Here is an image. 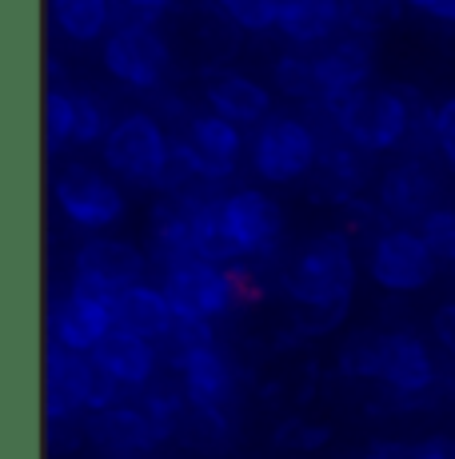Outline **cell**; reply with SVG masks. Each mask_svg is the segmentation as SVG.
Wrapping results in <instances>:
<instances>
[{
  "instance_id": "1",
  "label": "cell",
  "mask_w": 455,
  "mask_h": 459,
  "mask_svg": "<svg viewBox=\"0 0 455 459\" xmlns=\"http://www.w3.org/2000/svg\"><path fill=\"white\" fill-rule=\"evenodd\" d=\"M284 292L296 304V332L300 335H323L336 328L356 292L352 236L344 228L312 236L288 264Z\"/></svg>"
},
{
  "instance_id": "2",
  "label": "cell",
  "mask_w": 455,
  "mask_h": 459,
  "mask_svg": "<svg viewBox=\"0 0 455 459\" xmlns=\"http://www.w3.org/2000/svg\"><path fill=\"white\" fill-rule=\"evenodd\" d=\"M320 112L336 125L344 140H352L364 152H391L416 132H432L435 108L419 104V92H411L408 84H388V88H364L344 100L320 104Z\"/></svg>"
},
{
  "instance_id": "3",
  "label": "cell",
  "mask_w": 455,
  "mask_h": 459,
  "mask_svg": "<svg viewBox=\"0 0 455 459\" xmlns=\"http://www.w3.org/2000/svg\"><path fill=\"white\" fill-rule=\"evenodd\" d=\"M172 144L176 140L164 132L152 112L133 108L116 117L108 140L100 144V160L116 180L140 184V188H160L172 168Z\"/></svg>"
},
{
  "instance_id": "4",
  "label": "cell",
  "mask_w": 455,
  "mask_h": 459,
  "mask_svg": "<svg viewBox=\"0 0 455 459\" xmlns=\"http://www.w3.org/2000/svg\"><path fill=\"white\" fill-rule=\"evenodd\" d=\"M320 152L323 140L308 120L296 112H272L252 136L248 164L264 184H296L316 172Z\"/></svg>"
},
{
  "instance_id": "5",
  "label": "cell",
  "mask_w": 455,
  "mask_h": 459,
  "mask_svg": "<svg viewBox=\"0 0 455 459\" xmlns=\"http://www.w3.org/2000/svg\"><path fill=\"white\" fill-rule=\"evenodd\" d=\"M52 200L64 212L68 224L84 228L92 236H104L108 228H116L128 212V200L120 192L116 176L108 168H96L84 160L64 164L52 176Z\"/></svg>"
},
{
  "instance_id": "6",
  "label": "cell",
  "mask_w": 455,
  "mask_h": 459,
  "mask_svg": "<svg viewBox=\"0 0 455 459\" xmlns=\"http://www.w3.org/2000/svg\"><path fill=\"white\" fill-rule=\"evenodd\" d=\"M367 276L375 280V288L396 296L424 292L435 276H440V255L424 240V232L408 224L380 228L367 244Z\"/></svg>"
},
{
  "instance_id": "7",
  "label": "cell",
  "mask_w": 455,
  "mask_h": 459,
  "mask_svg": "<svg viewBox=\"0 0 455 459\" xmlns=\"http://www.w3.org/2000/svg\"><path fill=\"white\" fill-rule=\"evenodd\" d=\"M244 280L248 276H240L236 268H220V264H208V260H188L164 272L160 288L180 320L216 324L244 299Z\"/></svg>"
},
{
  "instance_id": "8",
  "label": "cell",
  "mask_w": 455,
  "mask_h": 459,
  "mask_svg": "<svg viewBox=\"0 0 455 459\" xmlns=\"http://www.w3.org/2000/svg\"><path fill=\"white\" fill-rule=\"evenodd\" d=\"M244 148H248L244 128L236 125V120L220 117V112L204 108V112H192V117L184 120V132H180L176 144H172V156H176L196 180L216 184V180H228V176L236 172Z\"/></svg>"
},
{
  "instance_id": "9",
  "label": "cell",
  "mask_w": 455,
  "mask_h": 459,
  "mask_svg": "<svg viewBox=\"0 0 455 459\" xmlns=\"http://www.w3.org/2000/svg\"><path fill=\"white\" fill-rule=\"evenodd\" d=\"M116 320H112V296L100 288L73 280L64 296H52L48 304V343H60L68 351L92 356L96 343L104 340Z\"/></svg>"
},
{
  "instance_id": "10",
  "label": "cell",
  "mask_w": 455,
  "mask_h": 459,
  "mask_svg": "<svg viewBox=\"0 0 455 459\" xmlns=\"http://www.w3.org/2000/svg\"><path fill=\"white\" fill-rule=\"evenodd\" d=\"M100 60L116 84L133 92H156L172 68V48L156 29H112L100 44Z\"/></svg>"
},
{
  "instance_id": "11",
  "label": "cell",
  "mask_w": 455,
  "mask_h": 459,
  "mask_svg": "<svg viewBox=\"0 0 455 459\" xmlns=\"http://www.w3.org/2000/svg\"><path fill=\"white\" fill-rule=\"evenodd\" d=\"M96 359L60 343L45 348V416L48 423H76L92 416Z\"/></svg>"
},
{
  "instance_id": "12",
  "label": "cell",
  "mask_w": 455,
  "mask_h": 459,
  "mask_svg": "<svg viewBox=\"0 0 455 459\" xmlns=\"http://www.w3.org/2000/svg\"><path fill=\"white\" fill-rule=\"evenodd\" d=\"M148 268H152L148 252L136 248L133 240H120V236H89L73 255V280H84L108 296L144 284Z\"/></svg>"
},
{
  "instance_id": "13",
  "label": "cell",
  "mask_w": 455,
  "mask_h": 459,
  "mask_svg": "<svg viewBox=\"0 0 455 459\" xmlns=\"http://www.w3.org/2000/svg\"><path fill=\"white\" fill-rule=\"evenodd\" d=\"M380 384H388L399 400L408 403H427L440 387V364L427 340L411 328H396L383 335V368Z\"/></svg>"
},
{
  "instance_id": "14",
  "label": "cell",
  "mask_w": 455,
  "mask_h": 459,
  "mask_svg": "<svg viewBox=\"0 0 455 459\" xmlns=\"http://www.w3.org/2000/svg\"><path fill=\"white\" fill-rule=\"evenodd\" d=\"M224 220L232 228V240L240 244L244 260H264L279 248L284 236V208L264 188H236L224 196Z\"/></svg>"
},
{
  "instance_id": "15",
  "label": "cell",
  "mask_w": 455,
  "mask_h": 459,
  "mask_svg": "<svg viewBox=\"0 0 455 459\" xmlns=\"http://www.w3.org/2000/svg\"><path fill=\"white\" fill-rule=\"evenodd\" d=\"M84 444L104 459H144L164 444L156 423L140 403H116V408L92 411L84 420Z\"/></svg>"
},
{
  "instance_id": "16",
  "label": "cell",
  "mask_w": 455,
  "mask_h": 459,
  "mask_svg": "<svg viewBox=\"0 0 455 459\" xmlns=\"http://www.w3.org/2000/svg\"><path fill=\"white\" fill-rule=\"evenodd\" d=\"M380 208L399 224H424L432 212L443 208V184L435 168L424 156H408V160L391 164L380 180Z\"/></svg>"
},
{
  "instance_id": "17",
  "label": "cell",
  "mask_w": 455,
  "mask_h": 459,
  "mask_svg": "<svg viewBox=\"0 0 455 459\" xmlns=\"http://www.w3.org/2000/svg\"><path fill=\"white\" fill-rule=\"evenodd\" d=\"M316 73H320V104L344 100L352 92H364L375 73L372 40L356 37V32H339L331 44L316 52ZM316 104V108H320Z\"/></svg>"
},
{
  "instance_id": "18",
  "label": "cell",
  "mask_w": 455,
  "mask_h": 459,
  "mask_svg": "<svg viewBox=\"0 0 455 459\" xmlns=\"http://www.w3.org/2000/svg\"><path fill=\"white\" fill-rule=\"evenodd\" d=\"M204 104L220 117L236 120V125H264L272 117V92L248 73L236 68H204Z\"/></svg>"
},
{
  "instance_id": "19",
  "label": "cell",
  "mask_w": 455,
  "mask_h": 459,
  "mask_svg": "<svg viewBox=\"0 0 455 459\" xmlns=\"http://www.w3.org/2000/svg\"><path fill=\"white\" fill-rule=\"evenodd\" d=\"M92 359H96V368H100V372H108L128 395H133V392L140 395L156 379V368H160V348H156L152 340H140V335H133V332L112 328L100 343H96Z\"/></svg>"
},
{
  "instance_id": "20",
  "label": "cell",
  "mask_w": 455,
  "mask_h": 459,
  "mask_svg": "<svg viewBox=\"0 0 455 459\" xmlns=\"http://www.w3.org/2000/svg\"><path fill=\"white\" fill-rule=\"evenodd\" d=\"M180 387H184V395H188L192 408L220 411V416H228V411L236 408V392H240L232 364H228V356L216 348V343L204 348V351H196L192 359H184Z\"/></svg>"
},
{
  "instance_id": "21",
  "label": "cell",
  "mask_w": 455,
  "mask_h": 459,
  "mask_svg": "<svg viewBox=\"0 0 455 459\" xmlns=\"http://www.w3.org/2000/svg\"><path fill=\"white\" fill-rule=\"evenodd\" d=\"M112 320H116L120 332H133L140 340L160 343L172 332V324H176V312H172L164 288L144 280V284H133L112 296Z\"/></svg>"
},
{
  "instance_id": "22",
  "label": "cell",
  "mask_w": 455,
  "mask_h": 459,
  "mask_svg": "<svg viewBox=\"0 0 455 459\" xmlns=\"http://www.w3.org/2000/svg\"><path fill=\"white\" fill-rule=\"evenodd\" d=\"M276 32L296 48H323L344 32V4L339 0H284Z\"/></svg>"
},
{
  "instance_id": "23",
  "label": "cell",
  "mask_w": 455,
  "mask_h": 459,
  "mask_svg": "<svg viewBox=\"0 0 455 459\" xmlns=\"http://www.w3.org/2000/svg\"><path fill=\"white\" fill-rule=\"evenodd\" d=\"M52 24L73 44L108 40L112 32V0H48Z\"/></svg>"
},
{
  "instance_id": "24",
  "label": "cell",
  "mask_w": 455,
  "mask_h": 459,
  "mask_svg": "<svg viewBox=\"0 0 455 459\" xmlns=\"http://www.w3.org/2000/svg\"><path fill=\"white\" fill-rule=\"evenodd\" d=\"M192 240H196V255L220 268H236L244 260L240 244L232 240V228L224 220V196H212L196 208V224H192Z\"/></svg>"
},
{
  "instance_id": "25",
  "label": "cell",
  "mask_w": 455,
  "mask_h": 459,
  "mask_svg": "<svg viewBox=\"0 0 455 459\" xmlns=\"http://www.w3.org/2000/svg\"><path fill=\"white\" fill-rule=\"evenodd\" d=\"M272 88L279 96L296 104H320V73H316V56H304V52H284L272 65Z\"/></svg>"
},
{
  "instance_id": "26",
  "label": "cell",
  "mask_w": 455,
  "mask_h": 459,
  "mask_svg": "<svg viewBox=\"0 0 455 459\" xmlns=\"http://www.w3.org/2000/svg\"><path fill=\"white\" fill-rule=\"evenodd\" d=\"M383 335L388 332H375V328H356L339 343L336 351V368L339 376L348 379H380L383 368Z\"/></svg>"
},
{
  "instance_id": "27",
  "label": "cell",
  "mask_w": 455,
  "mask_h": 459,
  "mask_svg": "<svg viewBox=\"0 0 455 459\" xmlns=\"http://www.w3.org/2000/svg\"><path fill=\"white\" fill-rule=\"evenodd\" d=\"M180 439L188 447H196L200 455H224L232 444V423L220 411H200L188 403V416L180 423Z\"/></svg>"
},
{
  "instance_id": "28",
  "label": "cell",
  "mask_w": 455,
  "mask_h": 459,
  "mask_svg": "<svg viewBox=\"0 0 455 459\" xmlns=\"http://www.w3.org/2000/svg\"><path fill=\"white\" fill-rule=\"evenodd\" d=\"M216 343V328L208 320H180L176 316V324H172V332L164 335L156 348H160V359L168 368H184V359H192L196 351H204V348H212Z\"/></svg>"
},
{
  "instance_id": "29",
  "label": "cell",
  "mask_w": 455,
  "mask_h": 459,
  "mask_svg": "<svg viewBox=\"0 0 455 459\" xmlns=\"http://www.w3.org/2000/svg\"><path fill=\"white\" fill-rule=\"evenodd\" d=\"M45 144L48 152L76 144V92L64 84H48L45 92Z\"/></svg>"
},
{
  "instance_id": "30",
  "label": "cell",
  "mask_w": 455,
  "mask_h": 459,
  "mask_svg": "<svg viewBox=\"0 0 455 459\" xmlns=\"http://www.w3.org/2000/svg\"><path fill=\"white\" fill-rule=\"evenodd\" d=\"M212 4L232 29L264 37V32H272L279 24V4L284 0H212Z\"/></svg>"
},
{
  "instance_id": "31",
  "label": "cell",
  "mask_w": 455,
  "mask_h": 459,
  "mask_svg": "<svg viewBox=\"0 0 455 459\" xmlns=\"http://www.w3.org/2000/svg\"><path fill=\"white\" fill-rule=\"evenodd\" d=\"M344 4V32L372 40L383 24H391L404 8V0H339Z\"/></svg>"
},
{
  "instance_id": "32",
  "label": "cell",
  "mask_w": 455,
  "mask_h": 459,
  "mask_svg": "<svg viewBox=\"0 0 455 459\" xmlns=\"http://www.w3.org/2000/svg\"><path fill=\"white\" fill-rule=\"evenodd\" d=\"M116 120L108 117L104 100H96L92 92H76V144L89 148V144H104L108 132Z\"/></svg>"
},
{
  "instance_id": "33",
  "label": "cell",
  "mask_w": 455,
  "mask_h": 459,
  "mask_svg": "<svg viewBox=\"0 0 455 459\" xmlns=\"http://www.w3.org/2000/svg\"><path fill=\"white\" fill-rule=\"evenodd\" d=\"M176 0H112V29H156Z\"/></svg>"
},
{
  "instance_id": "34",
  "label": "cell",
  "mask_w": 455,
  "mask_h": 459,
  "mask_svg": "<svg viewBox=\"0 0 455 459\" xmlns=\"http://www.w3.org/2000/svg\"><path fill=\"white\" fill-rule=\"evenodd\" d=\"M419 232H424V240L432 244L440 260L455 264V204H443L440 212H432V216L419 224Z\"/></svg>"
},
{
  "instance_id": "35",
  "label": "cell",
  "mask_w": 455,
  "mask_h": 459,
  "mask_svg": "<svg viewBox=\"0 0 455 459\" xmlns=\"http://www.w3.org/2000/svg\"><path fill=\"white\" fill-rule=\"evenodd\" d=\"M432 140H435V152H440V160L448 164V168H455V92L443 96V100L435 104Z\"/></svg>"
},
{
  "instance_id": "36",
  "label": "cell",
  "mask_w": 455,
  "mask_h": 459,
  "mask_svg": "<svg viewBox=\"0 0 455 459\" xmlns=\"http://www.w3.org/2000/svg\"><path fill=\"white\" fill-rule=\"evenodd\" d=\"M328 439V428H312V423H284L276 436V444H288V447H300V452H312Z\"/></svg>"
},
{
  "instance_id": "37",
  "label": "cell",
  "mask_w": 455,
  "mask_h": 459,
  "mask_svg": "<svg viewBox=\"0 0 455 459\" xmlns=\"http://www.w3.org/2000/svg\"><path fill=\"white\" fill-rule=\"evenodd\" d=\"M432 332H435V343H440L448 356H455V299H451V304H440V307H435Z\"/></svg>"
},
{
  "instance_id": "38",
  "label": "cell",
  "mask_w": 455,
  "mask_h": 459,
  "mask_svg": "<svg viewBox=\"0 0 455 459\" xmlns=\"http://www.w3.org/2000/svg\"><path fill=\"white\" fill-rule=\"evenodd\" d=\"M416 459H455V436L448 431H432L416 444Z\"/></svg>"
},
{
  "instance_id": "39",
  "label": "cell",
  "mask_w": 455,
  "mask_h": 459,
  "mask_svg": "<svg viewBox=\"0 0 455 459\" xmlns=\"http://www.w3.org/2000/svg\"><path fill=\"white\" fill-rule=\"evenodd\" d=\"M364 459H416V444H404V439H372L364 447Z\"/></svg>"
},
{
  "instance_id": "40",
  "label": "cell",
  "mask_w": 455,
  "mask_h": 459,
  "mask_svg": "<svg viewBox=\"0 0 455 459\" xmlns=\"http://www.w3.org/2000/svg\"><path fill=\"white\" fill-rule=\"evenodd\" d=\"M408 8H416V13L432 16V21L448 24V29H455V0H404Z\"/></svg>"
}]
</instances>
